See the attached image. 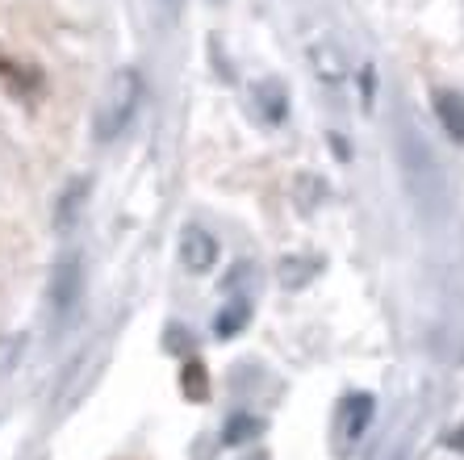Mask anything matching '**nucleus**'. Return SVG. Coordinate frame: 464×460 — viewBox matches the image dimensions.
Segmentation results:
<instances>
[{
	"label": "nucleus",
	"mask_w": 464,
	"mask_h": 460,
	"mask_svg": "<svg viewBox=\"0 0 464 460\" xmlns=\"http://www.w3.org/2000/svg\"><path fill=\"white\" fill-rule=\"evenodd\" d=\"M139 101H142V80L139 72H118L113 75V84H109L105 101H101L97 109V139L109 142V139H118L121 130L130 126V118L139 113Z\"/></svg>",
	"instance_id": "nucleus-1"
},
{
	"label": "nucleus",
	"mask_w": 464,
	"mask_h": 460,
	"mask_svg": "<svg viewBox=\"0 0 464 460\" xmlns=\"http://www.w3.org/2000/svg\"><path fill=\"white\" fill-rule=\"evenodd\" d=\"M372 415H377V397L372 394H347L343 402H339V452H343V456L360 444V436L368 431Z\"/></svg>",
	"instance_id": "nucleus-2"
},
{
	"label": "nucleus",
	"mask_w": 464,
	"mask_h": 460,
	"mask_svg": "<svg viewBox=\"0 0 464 460\" xmlns=\"http://www.w3.org/2000/svg\"><path fill=\"white\" fill-rule=\"evenodd\" d=\"M80 289H84V272H80V256L67 251L51 272V306L54 314H67L80 301Z\"/></svg>",
	"instance_id": "nucleus-3"
},
{
	"label": "nucleus",
	"mask_w": 464,
	"mask_h": 460,
	"mask_svg": "<svg viewBox=\"0 0 464 460\" xmlns=\"http://www.w3.org/2000/svg\"><path fill=\"white\" fill-rule=\"evenodd\" d=\"M180 264L193 272V277H206L209 268L218 264V239L209 235L206 226H184L180 235Z\"/></svg>",
	"instance_id": "nucleus-4"
},
{
	"label": "nucleus",
	"mask_w": 464,
	"mask_h": 460,
	"mask_svg": "<svg viewBox=\"0 0 464 460\" xmlns=\"http://www.w3.org/2000/svg\"><path fill=\"white\" fill-rule=\"evenodd\" d=\"M431 105H435V118H440L443 134H448L456 147H464V93H456V88H435Z\"/></svg>",
	"instance_id": "nucleus-5"
},
{
	"label": "nucleus",
	"mask_w": 464,
	"mask_h": 460,
	"mask_svg": "<svg viewBox=\"0 0 464 460\" xmlns=\"http://www.w3.org/2000/svg\"><path fill=\"white\" fill-rule=\"evenodd\" d=\"M310 64H314V72H318V80H323L326 88H339L347 80L343 54H339V46H331V43H314L310 46Z\"/></svg>",
	"instance_id": "nucleus-6"
},
{
	"label": "nucleus",
	"mask_w": 464,
	"mask_h": 460,
	"mask_svg": "<svg viewBox=\"0 0 464 460\" xmlns=\"http://www.w3.org/2000/svg\"><path fill=\"white\" fill-rule=\"evenodd\" d=\"M84 201H88V176H76V181L59 193V201H54V226H59V230H72Z\"/></svg>",
	"instance_id": "nucleus-7"
},
{
	"label": "nucleus",
	"mask_w": 464,
	"mask_h": 460,
	"mask_svg": "<svg viewBox=\"0 0 464 460\" xmlns=\"http://www.w3.org/2000/svg\"><path fill=\"white\" fill-rule=\"evenodd\" d=\"M256 101L264 105V118L268 122H285V113H289V97H285V88L272 84V80L256 88Z\"/></svg>",
	"instance_id": "nucleus-8"
},
{
	"label": "nucleus",
	"mask_w": 464,
	"mask_h": 460,
	"mask_svg": "<svg viewBox=\"0 0 464 460\" xmlns=\"http://www.w3.org/2000/svg\"><path fill=\"white\" fill-rule=\"evenodd\" d=\"M259 431H264V423H259L256 415H243V410H238V415H230L227 431H222V444H230V448H235V444H247V439H256Z\"/></svg>",
	"instance_id": "nucleus-9"
},
{
	"label": "nucleus",
	"mask_w": 464,
	"mask_h": 460,
	"mask_svg": "<svg viewBox=\"0 0 464 460\" xmlns=\"http://www.w3.org/2000/svg\"><path fill=\"white\" fill-rule=\"evenodd\" d=\"M247 318H251V306H247V301H230L227 310L214 318V331L222 335V339H230V335H238L243 327H247Z\"/></svg>",
	"instance_id": "nucleus-10"
},
{
	"label": "nucleus",
	"mask_w": 464,
	"mask_h": 460,
	"mask_svg": "<svg viewBox=\"0 0 464 460\" xmlns=\"http://www.w3.org/2000/svg\"><path fill=\"white\" fill-rule=\"evenodd\" d=\"M310 272H314L310 259H285V264H281V280L289 285V289L305 285V280H310Z\"/></svg>",
	"instance_id": "nucleus-11"
},
{
	"label": "nucleus",
	"mask_w": 464,
	"mask_h": 460,
	"mask_svg": "<svg viewBox=\"0 0 464 460\" xmlns=\"http://www.w3.org/2000/svg\"><path fill=\"white\" fill-rule=\"evenodd\" d=\"M184 394L193 397V402H201V397L209 394V389H206V368H201L197 360L188 364V368H184Z\"/></svg>",
	"instance_id": "nucleus-12"
},
{
	"label": "nucleus",
	"mask_w": 464,
	"mask_h": 460,
	"mask_svg": "<svg viewBox=\"0 0 464 460\" xmlns=\"http://www.w3.org/2000/svg\"><path fill=\"white\" fill-rule=\"evenodd\" d=\"M448 448H452V452H460V456H464V423H460V427H456V431H448Z\"/></svg>",
	"instance_id": "nucleus-13"
},
{
	"label": "nucleus",
	"mask_w": 464,
	"mask_h": 460,
	"mask_svg": "<svg viewBox=\"0 0 464 460\" xmlns=\"http://www.w3.org/2000/svg\"><path fill=\"white\" fill-rule=\"evenodd\" d=\"M243 460H268V456H264V452H251V456H243Z\"/></svg>",
	"instance_id": "nucleus-14"
},
{
	"label": "nucleus",
	"mask_w": 464,
	"mask_h": 460,
	"mask_svg": "<svg viewBox=\"0 0 464 460\" xmlns=\"http://www.w3.org/2000/svg\"><path fill=\"white\" fill-rule=\"evenodd\" d=\"M163 5H168V9H180V0H163Z\"/></svg>",
	"instance_id": "nucleus-15"
}]
</instances>
